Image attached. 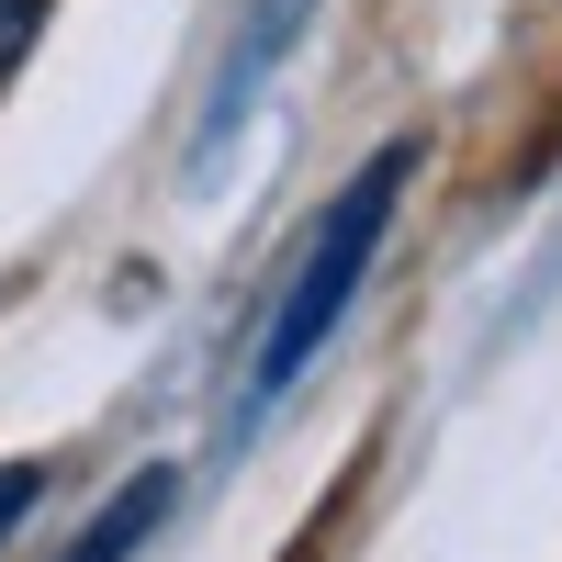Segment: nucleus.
<instances>
[{"label": "nucleus", "instance_id": "nucleus-1", "mask_svg": "<svg viewBox=\"0 0 562 562\" xmlns=\"http://www.w3.org/2000/svg\"><path fill=\"white\" fill-rule=\"evenodd\" d=\"M405 180H416V135H394L383 158H371L338 203H326V225H315V248L293 259V293L270 304V326H259V394H281L293 371L338 338V315L360 304V281H371V259H383V237H394V203H405Z\"/></svg>", "mask_w": 562, "mask_h": 562}, {"label": "nucleus", "instance_id": "nucleus-2", "mask_svg": "<svg viewBox=\"0 0 562 562\" xmlns=\"http://www.w3.org/2000/svg\"><path fill=\"white\" fill-rule=\"evenodd\" d=\"M169 506H180V473H169V461H147V473H124V495H113L102 518L79 529V551H68V562H135V551H147V529L169 518Z\"/></svg>", "mask_w": 562, "mask_h": 562}, {"label": "nucleus", "instance_id": "nucleus-3", "mask_svg": "<svg viewBox=\"0 0 562 562\" xmlns=\"http://www.w3.org/2000/svg\"><path fill=\"white\" fill-rule=\"evenodd\" d=\"M34 495H45V461H0V551L23 540V518H34Z\"/></svg>", "mask_w": 562, "mask_h": 562}, {"label": "nucleus", "instance_id": "nucleus-4", "mask_svg": "<svg viewBox=\"0 0 562 562\" xmlns=\"http://www.w3.org/2000/svg\"><path fill=\"white\" fill-rule=\"evenodd\" d=\"M23 45H34V0H0V68H12Z\"/></svg>", "mask_w": 562, "mask_h": 562}]
</instances>
